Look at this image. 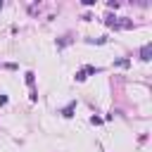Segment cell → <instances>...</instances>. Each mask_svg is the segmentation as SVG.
I'll use <instances>...</instances> for the list:
<instances>
[{
    "instance_id": "obj_1",
    "label": "cell",
    "mask_w": 152,
    "mask_h": 152,
    "mask_svg": "<svg viewBox=\"0 0 152 152\" xmlns=\"http://www.w3.org/2000/svg\"><path fill=\"white\" fill-rule=\"evenodd\" d=\"M150 55H152V43H145L140 48V60L143 62H150Z\"/></svg>"
},
{
    "instance_id": "obj_2",
    "label": "cell",
    "mask_w": 152,
    "mask_h": 152,
    "mask_svg": "<svg viewBox=\"0 0 152 152\" xmlns=\"http://www.w3.org/2000/svg\"><path fill=\"white\" fill-rule=\"evenodd\" d=\"M74 109H76V100H74V102H69V105H67V107H64L60 114H62L64 119H71V117H74Z\"/></svg>"
},
{
    "instance_id": "obj_3",
    "label": "cell",
    "mask_w": 152,
    "mask_h": 152,
    "mask_svg": "<svg viewBox=\"0 0 152 152\" xmlns=\"http://www.w3.org/2000/svg\"><path fill=\"white\" fill-rule=\"evenodd\" d=\"M33 81H36V79H33V71H29V74H26V83H29L31 88H33Z\"/></svg>"
},
{
    "instance_id": "obj_4",
    "label": "cell",
    "mask_w": 152,
    "mask_h": 152,
    "mask_svg": "<svg viewBox=\"0 0 152 152\" xmlns=\"http://www.w3.org/2000/svg\"><path fill=\"white\" fill-rule=\"evenodd\" d=\"M76 81H86V71H83V69L76 71Z\"/></svg>"
},
{
    "instance_id": "obj_5",
    "label": "cell",
    "mask_w": 152,
    "mask_h": 152,
    "mask_svg": "<svg viewBox=\"0 0 152 152\" xmlns=\"http://www.w3.org/2000/svg\"><path fill=\"white\" fill-rule=\"evenodd\" d=\"M114 64H117V67H128L131 62H128V60H117V62H114Z\"/></svg>"
}]
</instances>
